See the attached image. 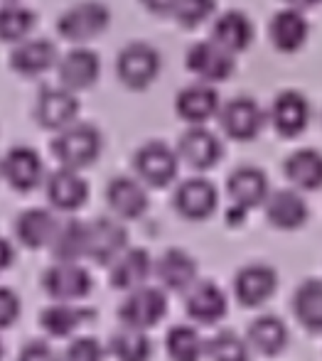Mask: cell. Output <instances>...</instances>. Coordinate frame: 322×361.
<instances>
[{"instance_id": "44dd1931", "label": "cell", "mask_w": 322, "mask_h": 361, "mask_svg": "<svg viewBox=\"0 0 322 361\" xmlns=\"http://www.w3.org/2000/svg\"><path fill=\"white\" fill-rule=\"evenodd\" d=\"M155 276L170 293H187L199 281V263L185 248H167L155 258Z\"/></svg>"}, {"instance_id": "f35d334b", "label": "cell", "mask_w": 322, "mask_h": 361, "mask_svg": "<svg viewBox=\"0 0 322 361\" xmlns=\"http://www.w3.org/2000/svg\"><path fill=\"white\" fill-rule=\"evenodd\" d=\"M106 349L109 347H104L96 337L81 334L66 344L64 352L59 354V361H104Z\"/></svg>"}, {"instance_id": "8d00e7d4", "label": "cell", "mask_w": 322, "mask_h": 361, "mask_svg": "<svg viewBox=\"0 0 322 361\" xmlns=\"http://www.w3.org/2000/svg\"><path fill=\"white\" fill-rule=\"evenodd\" d=\"M207 359L209 361H251V344L246 337L219 329L207 339Z\"/></svg>"}, {"instance_id": "d6a6232c", "label": "cell", "mask_w": 322, "mask_h": 361, "mask_svg": "<svg viewBox=\"0 0 322 361\" xmlns=\"http://www.w3.org/2000/svg\"><path fill=\"white\" fill-rule=\"evenodd\" d=\"M54 261L79 263V258H86L89 251V224L81 219H66L59 224L54 241L49 243Z\"/></svg>"}, {"instance_id": "ac0fdd59", "label": "cell", "mask_w": 322, "mask_h": 361, "mask_svg": "<svg viewBox=\"0 0 322 361\" xmlns=\"http://www.w3.org/2000/svg\"><path fill=\"white\" fill-rule=\"evenodd\" d=\"M145 182L131 175H116L106 185V204L119 219L133 221V219L145 216L148 207H150V197H148Z\"/></svg>"}, {"instance_id": "5bb4252c", "label": "cell", "mask_w": 322, "mask_h": 361, "mask_svg": "<svg viewBox=\"0 0 322 361\" xmlns=\"http://www.w3.org/2000/svg\"><path fill=\"white\" fill-rule=\"evenodd\" d=\"M310 116H313V109H310L308 96L295 89L280 91L268 111L270 126L283 138H298V135H303L305 128L310 126Z\"/></svg>"}, {"instance_id": "e575fe53", "label": "cell", "mask_w": 322, "mask_h": 361, "mask_svg": "<svg viewBox=\"0 0 322 361\" xmlns=\"http://www.w3.org/2000/svg\"><path fill=\"white\" fill-rule=\"evenodd\" d=\"M165 352L170 361H202L207 354V339L192 324H175L165 334Z\"/></svg>"}, {"instance_id": "484cf974", "label": "cell", "mask_w": 322, "mask_h": 361, "mask_svg": "<svg viewBox=\"0 0 322 361\" xmlns=\"http://www.w3.org/2000/svg\"><path fill=\"white\" fill-rule=\"evenodd\" d=\"M268 37L278 52L293 54L308 42L310 37V23L305 18V10L300 8H280L268 23Z\"/></svg>"}, {"instance_id": "60d3db41", "label": "cell", "mask_w": 322, "mask_h": 361, "mask_svg": "<svg viewBox=\"0 0 322 361\" xmlns=\"http://www.w3.org/2000/svg\"><path fill=\"white\" fill-rule=\"evenodd\" d=\"M15 361H59V357L54 354L52 344L47 339H30L18 352Z\"/></svg>"}, {"instance_id": "8992f818", "label": "cell", "mask_w": 322, "mask_h": 361, "mask_svg": "<svg viewBox=\"0 0 322 361\" xmlns=\"http://www.w3.org/2000/svg\"><path fill=\"white\" fill-rule=\"evenodd\" d=\"M40 286L54 302H71V300H84L94 290V276L79 263L57 261L42 273Z\"/></svg>"}, {"instance_id": "ffe728a7", "label": "cell", "mask_w": 322, "mask_h": 361, "mask_svg": "<svg viewBox=\"0 0 322 361\" xmlns=\"http://www.w3.org/2000/svg\"><path fill=\"white\" fill-rule=\"evenodd\" d=\"M59 84L71 91H86L99 81L101 74V57L91 47L76 44L69 52L59 57L57 64Z\"/></svg>"}, {"instance_id": "74e56055", "label": "cell", "mask_w": 322, "mask_h": 361, "mask_svg": "<svg viewBox=\"0 0 322 361\" xmlns=\"http://www.w3.org/2000/svg\"><path fill=\"white\" fill-rule=\"evenodd\" d=\"M217 10V0H177L175 5V23L185 30H194L202 23H207Z\"/></svg>"}, {"instance_id": "277c9868", "label": "cell", "mask_w": 322, "mask_h": 361, "mask_svg": "<svg viewBox=\"0 0 322 361\" xmlns=\"http://www.w3.org/2000/svg\"><path fill=\"white\" fill-rule=\"evenodd\" d=\"M162 57L150 42H129L116 57V76L126 89L143 91L160 76Z\"/></svg>"}, {"instance_id": "ba28073f", "label": "cell", "mask_w": 322, "mask_h": 361, "mask_svg": "<svg viewBox=\"0 0 322 361\" xmlns=\"http://www.w3.org/2000/svg\"><path fill=\"white\" fill-rule=\"evenodd\" d=\"M219 126H222L224 135L239 143H249V140L258 138L263 130L266 114L263 109L251 99V96H234L219 109Z\"/></svg>"}, {"instance_id": "2e32d148", "label": "cell", "mask_w": 322, "mask_h": 361, "mask_svg": "<svg viewBox=\"0 0 322 361\" xmlns=\"http://www.w3.org/2000/svg\"><path fill=\"white\" fill-rule=\"evenodd\" d=\"M129 248V231L114 216H96L89 221V251L86 258L96 266H111Z\"/></svg>"}, {"instance_id": "f1b7e54d", "label": "cell", "mask_w": 322, "mask_h": 361, "mask_svg": "<svg viewBox=\"0 0 322 361\" xmlns=\"http://www.w3.org/2000/svg\"><path fill=\"white\" fill-rule=\"evenodd\" d=\"M283 175L295 190H322V152L315 147H298L283 160Z\"/></svg>"}, {"instance_id": "ee69618b", "label": "cell", "mask_w": 322, "mask_h": 361, "mask_svg": "<svg viewBox=\"0 0 322 361\" xmlns=\"http://www.w3.org/2000/svg\"><path fill=\"white\" fill-rule=\"evenodd\" d=\"M285 5L290 8H300V10H310V8H318L322 0H283Z\"/></svg>"}, {"instance_id": "7c38bea8", "label": "cell", "mask_w": 322, "mask_h": 361, "mask_svg": "<svg viewBox=\"0 0 322 361\" xmlns=\"http://www.w3.org/2000/svg\"><path fill=\"white\" fill-rule=\"evenodd\" d=\"M79 116V101H76V91L66 89V86H44L37 96L35 104V121L42 126L44 130H62L71 126Z\"/></svg>"}, {"instance_id": "6da1fadb", "label": "cell", "mask_w": 322, "mask_h": 361, "mask_svg": "<svg viewBox=\"0 0 322 361\" xmlns=\"http://www.w3.org/2000/svg\"><path fill=\"white\" fill-rule=\"evenodd\" d=\"M49 150L57 157L59 165L84 170V167L94 165L101 157V152H104V135H101V130L94 123L74 121L71 126L57 130Z\"/></svg>"}, {"instance_id": "7bdbcfd3", "label": "cell", "mask_w": 322, "mask_h": 361, "mask_svg": "<svg viewBox=\"0 0 322 361\" xmlns=\"http://www.w3.org/2000/svg\"><path fill=\"white\" fill-rule=\"evenodd\" d=\"M246 216H249L246 207H239V204H234V202H232V207L227 209V216H224V219H227L229 226L237 228V226H242V224L246 221Z\"/></svg>"}, {"instance_id": "9c48e42d", "label": "cell", "mask_w": 322, "mask_h": 361, "mask_svg": "<svg viewBox=\"0 0 322 361\" xmlns=\"http://www.w3.org/2000/svg\"><path fill=\"white\" fill-rule=\"evenodd\" d=\"M237 54L229 52L227 47L217 42V39H199L194 42L185 54L187 69L192 76H197L199 81H209V84H219V81H227L229 76L237 69L234 62Z\"/></svg>"}, {"instance_id": "7a4b0ae2", "label": "cell", "mask_w": 322, "mask_h": 361, "mask_svg": "<svg viewBox=\"0 0 322 361\" xmlns=\"http://www.w3.org/2000/svg\"><path fill=\"white\" fill-rule=\"evenodd\" d=\"M180 152L162 140H148L133 152V172L153 190L172 185L180 172Z\"/></svg>"}, {"instance_id": "4316f807", "label": "cell", "mask_w": 322, "mask_h": 361, "mask_svg": "<svg viewBox=\"0 0 322 361\" xmlns=\"http://www.w3.org/2000/svg\"><path fill=\"white\" fill-rule=\"evenodd\" d=\"M57 228H59V221H57V216H54V212L42 209V207H30V209L20 212L13 224L18 243L30 248V251L49 246V243L54 241Z\"/></svg>"}, {"instance_id": "603a6c76", "label": "cell", "mask_w": 322, "mask_h": 361, "mask_svg": "<svg viewBox=\"0 0 322 361\" xmlns=\"http://www.w3.org/2000/svg\"><path fill=\"white\" fill-rule=\"evenodd\" d=\"M153 273H155V261L148 253V248L129 246L109 266V283L119 293H131V290L145 286V281Z\"/></svg>"}, {"instance_id": "5b68a950", "label": "cell", "mask_w": 322, "mask_h": 361, "mask_svg": "<svg viewBox=\"0 0 322 361\" xmlns=\"http://www.w3.org/2000/svg\"><path fill=\"white\" fill-rule=\"evenodd\" d=\"M167 314V293L165 288L157 286H141L131 293H126V298L121 300L116 317L126 327H138V329H150L157 322H162Z\"/></svg>"}, {"instance_id": "836d02e7", "label": "cell", "mask_w": 322, "mask_h": 361, "mask_svg": "<svg viewBox=\"0 0 322 361\" xmlns=\"http://www.w3.org/2000/svg\"><path fill=\"white\" fill-rule=\"evenodd\" d=\"M109 354L116 361H150L153 339L148 337V329L121 324L109 339Z\"/></svg>"}, {"instance_id": "8fae6325", "label": "cell", "mask_w": 322, "mask_h": 361, "mask_svg": "<svg viewBox=\"0 0 322 361\" xmlns=\"http://www.w3.org/2000/svg\"><path fill=\"white\" fill-rule=\"evenodd\" d=\"M234 298L242 307L256 310L263 307L278 290V273L266 263H251L234 273Z\"/></svg>"}, {"instance_id": "7402d4cb", "label": "cell", "mask_w": 322, "mask_h": 361, "mask_svg": "<svg viewBox=\"0 0 322 361\" xmlns=\"http://www.w3.org/2000/svg\"><path fill=\"white\" fill-rule=\"evenodd\" d=\"M227 293L214 281H197L185 293V314L197 324H217L227 317Z\"/></svg>"}, {"instance_id": "83f0119b", "label": "cell", "mask_w": 322, "mask_h": 361, "mask_svg": "<svg viewBox=\"0 0 322 361\" xmlns=\"http://www.w3.org/2000/svg\"><path fill=\"white\" fill-rule=\"evenodd\" d=\"M246 339L251 344L254 352L263 354V357H278L290 342V329L278 314H258L256 319L249 322Z\"/></svg>"}, {"instance_id": "52a82bcc", "label": "cell", "mask_w": 322, "mask_h": 361, "mask_svg": "<svg viewBox=\"0 0 322 361\" xmlns=\"http://www.w3.org/2000/svg\"><path fill=\"white\" fill-rule=\"evenodd\" d=\"M172 207L187 221H207L219 209V190L207 177H187L172 192Z\"/></svg>"}, {"instance_id": "ab89813d", "label": "cell", "mask_w": 322, "mask_h": 361, "mask_svg": "<svg viewBox=\"0 0 322 361\" xmlns=\"http://www.w3.org/2000/svg\"><path fill=\"white\" fill-rule=\"evenodd\" d=\"M20 312H23V300H20V295L13 288L5 286L0 290V324H3V329L13 327L15 319L20 317Z\"/></svg>"}, {"instance_id": "d4e9b609", "label": "cell", "mask_w": 322, "mask_h": 361, "mask_svg": "<svg viewBox=\"0 0 322 361\" xmlns=\"http://www.w3.org/2000/svg\"><path fill=\"white\" fill-rule=\"evenodd\" d=\"M227 195L234 204L246 207L249 212L256 209V207H263L270 195L268 175L256 165L237 167L227 177Z\"/></svg>"}, {"instance_id": "4fadbf2b", "label": "cell", "mask_w": 322, "mask_h": 361, "mask_svg": "<svg viewBox=\"0 0 322 361\" xmlns=\"http://www.w3.org/2000/svg\"><path fill=\"white\" fill-rule=\"evenodd\" d=\"M44 197L52 209L71 214V212L81 209L89 200V182L81 177L79 170L59 165L44 180Z\"/></svg>"}, {"instance_id": "4dcf8cb0", "label": "cell", "mask_w": 322, "mask_h": 361, "mask_svg": "<svg viewBox=\"0 0 322 361\" xmlns=\"http://www.w3.org/2000/svg\"><path fill=\"white\" fill-rule=\"evenodd\" d=\"M290 310H293L298 324L310 334H322V281L320 278H308L295 288L290 298Z\"/></svg>"}, {"instance_id": "d590c367", "label": "cell", "mask_w": 322, "mask_h": 361, "mask_svg": "<svg viewBox=\"0 0 322 361\" xmlns=\"http://www.w3.org/2000/svg\"><path fill=\"white\" fill-rule=\"evenodd\" d=\"M35 25H37V15L28 5L8 0L3 5V10H0V37H3V42L8 44L23 42V39L30 37Z\"/></svg>"}, {"instance_id": "9a60e30c", "label": "cell", "mask_w": 322, "mask_h": 361, "mask_svg": "<svg viewBox=\"0 0 322 361\" xmlns=\"http://www.w3.org/2000/svg\"><path fill=\"white\" fill-rule=\"evenodd\" d=\"M177 152L187 167L204 172L219 165V160L224 157V143L207 126H190L177 140Z\"/></svg>"}, {"instance_id": "f546056e", "label": "cell", "mask_w": 322, "mask_h": 361, "mask_svg": "<svg viewBox=\"0 0 322 361\" xmlns=\"http://www.w3.org/2000/svg\"><path fill=\"white\" fill-rule=\"evenodd\" d=\"M96 317V312L91 307H74L69 302H54L40 312L37 322L44 329L47 337L54 339H64L69 334H74L81 324L91 322Z\"/></svg>"}, {"instance_id": "30bf717a", "label": "cell", "mask_w": 322, "mask_h": 361, "mask_svg": "<svg viewBox=\"0 0 322 361\" xmlns=\"http://www.w3.org/2000/svg\"><path fill=\"white\" fill-rule=\"evenodd\" d=\"M3 177L10 190L20 192V195L37 190L47 180L42 155L32 145H13L3 157Z\"/></svg>"}, {"instance_id": "1f68e13d", "label": "cell", "mask_w": 322, "mask_h": 361, "mask_svg": "<svg viewBox=\"0 0 322 361\" xmlns=\"http://www.w3.org/2000/svg\"><path fill=\"white\" fill-rule=\"evenodd\" d=\"M209 37L217 39L229 52L239 54L244 49H249V44L254 42V25L249 20V15L242 13V10H227L212 23V35Z\"/></svg>"}, {"instance_id": "f6af8a7d", "label": "cell", "mask_w": 322, "mask_h": 361, "mask_svg": "<svg viewBox=\"0 0 322 361\" xmlns=\"http://www.w3.org/2000/svg\"><path fill=\"white\" fill-rule=\"evenodd\" d=\"M3 253H5L3 268L8 271V268L13 266V243H10V238H5V241H3Z\"/></svg>"}, {"instance_id": "3957f363", "label": "cell", "mask_w": 322, "mask_h": 361, "mask_svg": "<svg viewBox=\"0 0 322 361\" xmlns=\"http://www.w3.org/2000/svg\"><path fill=\"white\" fill-rule=\"evenodd\" d=\"M111 23V10L101 0H81L57 18V32L66 42L84 44L106 32Z\"/></svg>"}, {"instance_id": "b9f144b4", "label": "cell", "mask_w": 322, "mask_h": 361, "mask_svg": "<svg viewBox=\"0 0 322 361\" xmlns=\"http://www.w3.org/2000/svg\"><path fill=\"white\" fill-rule=\"evenodd\" d=\"M138 3H141L143 8L148 10V13L160 15V18H165V15H172V13H175L177 0H138Z\"/></svg>"}, {"instance_id": "cb8c5ba5", "label": "cell", "mask_w": 322, "mask_h": 361, "mask_svg": "<svg viewBox=\"0 0 322 361\" xmlns=\"http://www.w3.org/2000/svg\"><path fill=\"white\" fill-rule=\"evenodd\" d=\"M57 64V47L47 37H28L13 44V52H10V69L20 76H40Z\"/></svg>"}, {"instance_id": "e0dca14e", "label": "cell", "mask_w": 322, "mask_h": 361, "mask_svg": "<svg viewBox=\"0 0 322 361\" xmlns=\"http://www.w3.org/2000/svg\"><path fill=\"white\" fill-rule=\"evenodd\" d=\"M219 109H222V99H219L217 84H209V81H192L182 86L175 96V114L187 126H204L209 118L219 116Z\"/></svg>"}, {"instance_id": "d6986e66", "label": "cell", "mask_w": 322, "mask_h": 361, "mask_svg": "<svg viewBox=\"0 0 322 361\" xmlns=\"http://www.w3.org/2000/svg\"><path fill=\"white\" fill-rule=\"evenodd\" d=\"M266 221L278 231H298L308 224L310 219V204L300 190H275L268 195L263 204Z\"/></svg>"}]
</instances>
